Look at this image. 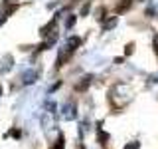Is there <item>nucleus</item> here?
<instances>
[{
  "label": "nucleus",
  "mask_w": 158,
  "mask_h": 149,
  "mask_svg": "<svg viewBox=\"0 0 158 149\" xmlns=\"http://www.w3.org/2000/svg\"><path fill=\"white\" fill-rule=\"evenodd\" d=\"M115 24H117V18H113V20H109V22L105 24V28H113Z\"/></svg>",
  "instance_id": "4"
},
{
  "label": "nucleus",
  "mask_w": 158,
  "mask_h": 149,
  "mask_svg": "<svg viewBox=\"0 0 158 149\" xmlns=\"http://www.w3.org/2000/svg\"><path fill=\"white\" fill-rule=\"evenodd\" d=\"M154 44H156V52H158V36H156V40H154Z\"/></svg>",
  "instance_id": "8"
},
{
  "label": "nucleus",
  "mask_w": 158,
  "mask_h": 149,
  "mask_svg": "<svg viewBox=\"0 0 158 149\" xmlns=\"http://www.w3.org/2000/svg\"><path fill=\"white\" fill-rule=\"evenodd\" d=\"M73 22H75V16H69V18H67V24H65V26H67V28H71V26H73Z\"/></svg>",
  "instance_id": "5"
},
{
  "label": "nucleus",
  "mask_w": 158,
  "mask_h": 149,
  "mask_svg": "<svg viewBox=\"0 0 158 149\" xmlns=\"http://www.w3.org/2000/svg\"><path fill=\"white\" fill-rule=\"evenodd\" d=\"M125 149H138V143L135 141V143H131V145H127Z\"/></svg>",
  "instance_id": "7"
},
{
  "label": "nucleus",
  "mask_w": 158,
  "mask_h": 149,
  "mask_svg": "<svg viewBox=\"0 0 158 149\" xmlns=\"http://www.w3.org/2000/svg\"><path fill=\"white\" fill-rule=\"evenodd\" d=\"M63 115H65V119H73L75 117V106L73 103H65L63 106Z\"/></svg>",
  "instance_id": "1"
},
{
  "label": "nucleus",
  "mask_w": 158,
  "mask_h": 149,
  "mask_svg": "<svg viewBox=\"0 0 158 149\" xmlns=\"http://www.w3.org/2000/svg\"><path fill=\"white\" fill-rule=\"evenodd\" d=\"M36 76H38L36 72H26V74H24V84H32V82H36Z\"/></svg>",
  "instance_id": "2"
},
{
  "label": "nucleus",
  "mask_w": 158,
  "mask_h": 149,
  "mask_svg": "<svg viewBox=\"0 0 158 149\" xmlns=\"http://www.w3.org/2000/svg\"><path fill=\"white\" fill-rule=\"evenodd\" d=\"M56 149H63V137H59V139H57V145H56Z\"/></svg>",
  "instance_id": "6"
},
{
  "label": "nucleus",
  "mask_w": 158,
  "mask_h": 149,
  "mask_svg": "<svg viewBox=\"0 0 158 149\" xmlns=\"http://www.w3.org/2000/svg\"><path fill=\"white\" fill-rule=\"evenodd\" d=\"M0 96H2V89H0Z\"/></svg>",
  "instance_id": "9"
},
{
  "label": "nucleus",
  "mask_w": 158,
  "mask_h": 149,
  "mask_svg": "<svg viewBox=\"0 0 158 149\" xmlns=\"http://www.w3.org/2000/svg\"><path fill=\"white\" fill-rule=\"evenodd\" d=\"M79 42H81L79 38H69V40H67V50H75V48L79 46Z\"/></svg>",
  "instance_id": "3"
}]
</instances>
